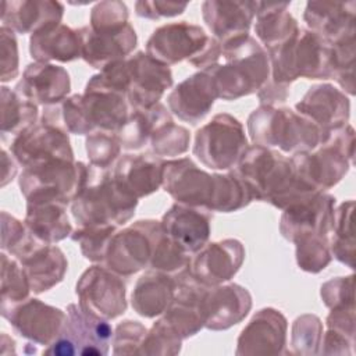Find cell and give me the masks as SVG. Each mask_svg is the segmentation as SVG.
I'll return each mask as SVG.
<instances>
[{"label":"cell","mask_w":356,"mask_h":356,"mask_svg":"<svg viewBox=\"0 0 356 356\" xmlns=\"http://www.w3.org/2000/svg\"><path fill=\"white\" fill-rule=\"evenodd\" d=\"M234 171L249 186L253 200L268 202L278 209L320 193L295 174L289 159L264 146L248 147Z\"/></svg>","instance_id":"1"},{"label":"cell","mask_w":356,"mask_h":356,"mask_svg":"<svg viewBox=\"0 0 356 356\" xmlns=\"http://www.w3.org/2000/svg\"><path fill=\"white\" fill-rule=\"evenodd\" d=\"M221 43L224 63L204 70L213 78L217 97L235 100L261 89L270 75L267 51L249 33Z\"/></svg>","instance_id":"2"},{"label":"cell","mask_w":356,"mask_h":356,"mask_svg":"<svg viewBox=\"0 0 356 356\" xmlns=\"http://www.w3.org/2000/svg\"><path fill=\"white\" fill-rule=\"evenodd\" d=\"M138 199L125 192L110 170L88 167L83 188L72 200L71 211L81 227L120 225L135 213Z\"/></svg>","instance_id":"3"},{"label":"cell","mask_w":356,"mask_h":356,"mask_svg":"<svg viewBox=\"0 0 356 356\" xmlns=\"http://www.w3.org/2000/svg\"><path fill=\"white\" fill-rule=\"evenodd\" d=\"M248 129L254 145L280 147L285 153L312 152L321 143L318 128L291 108L261 104L249 115Z\"/></svg>","instance_id":"4"},{"label":"cell","mask_w":356,"mask_h":356,"mask_svg":"<svg viewBox=\"0 0 356 356\" xmlns=\"http://www.w3.org/2000/svg\"><path fill=\"white\" fill-rule=\"evenodd\" d=\"M88 167L78 161L54 159L24 167L19 188L26 202H51L67 206L83 188Z\"/></svg>","instance_id":"5"},{"label":"cell","mask_w":356,"mask_h":356,"mask_svg":"<svg viewBox=\"0 0 356 356\" xmlns=\"http://www.w3.org/2000/svg\"><path fill=\"white\" fill-rule=\"evenodd\" d=\"M355 132L350 125H345L330 134L316 153L302 152L289 160L295 174L317 192L337 185L349 170L353 160Z\"/></svg>","instance_id":"6"},{"label":"cell","mask_w":356,"mask_h":356,"mask_svg":"<svg viewBox=\"0 0 356 356\" xmlns=\"http://www.w3.org/2000/svg\"><path fill=\"white\" fill-rule=\"evenodd\" d=\"M113 328L106 318L85 312L78 305L67 307V317L57 338L44 355H106L111 345Z\"/></svg>","instance_id":"7"},{"label":"cell","mask_w":356,"mask_h":356,"mask_svg":"<svg viewBox=\"0 0 356 356\" xmlns=\"http://www.w3.org/2000/svg\"><path fill=\"white\" fill-rule=\"evenodd\" d=\"M243 125L229 114H217L195 135V156L213 170L235 167L248 150Z\"/></svg>","instance_id":"8"},{"label":"cell","mask_w":356,"mask_h":356,"mask_svg":"<svg viewBox=\"0 0 356 356\" xmlns=\"http://www.w3.org/2000/svg\"><path fill=\"white\" fill-rule=\"evenodd\" d=\"M160 228L159 221L142 220L115 232L104 257L107 267L121 275L142 270L150 261L154 236Z\"/></svg>","instance_id":"9"},{"label":"cell","mask_w":356,"mask_h":356,"mask_svg":"<svg viewBox=\"0 0 356 356\" xmlns=\"http://www.w3.org/2000/svg\"><path fill=\"white\" fill-rule=\"evenodd\" d=\"M76 295L85 312L106 320L121 316L127 309L125 284L108 267L88 268L76 284Z\"/></svg>","instance_id":"10"},{"label":"cell","mask_w":356,"mask_h":356,"mask_svg":"<svg viewBox=\"0 0 356 356\" xmlns=\"http://www.w3.org/2000/svg\"><path fill=\"white\" fill-rule=\"evenodd\" d=\"M178 203L211 211L216 195V174H207L188 157L164 163L163 184Z\"/></svg>","instance_id":"11"},{"label":"cell","mask_w":356,"mask_h":356,"mask_svg":"<svg viewBox=\"0 0 356 356\" xmlns=\"http://www.w3.org/2000/svg\"><path fill=\"white\" fill-rule=\"evenodd\" d=\"M125 60L128 71L127 102L134 110L153 107L172 85V75L168 65L159 63L143 51H138Z\"/></svg>","instance_id":"12"},{"label":"cell","mask_w":356,"mask_h":356,"mask_svg":"<svg viewBox=\"0 0 356 356\" xmlns=\"http://www.w3.org/2000/svg\"><path fill=\"white\" fill-rule=\"evenodd\" d=\"M82 58L93 68L103 70L124 60L136 46V33L129 22L113 26H83L78 29Z\"/></svg>","instance_id":"13"},{"label":"cell","mask_w":356,"mask_h":356,"mask_svg":"<svg viewBox=\"0 0 356 356\" xmlns=\"http://www.w3.org/2000/svg\"><path fill=\"white\" fill-rule=\"evenodd\" d=\"M1 316L21 337L39 345H50L60 334L67 313L38 299H26L1 309Z\"/></svg>","instance_id":"14"},{"label":"cell","mask_w":356,"mask_h":356,"mask_svg":"<svg viewBox=\"0 0 356 356\" xmlns=\"http://www.w3.org/2000/svg\"><path fill=\"white\" fill-rule=\"evenodd\" d=\"M67 134L60 127L39 122L15 136L10 150L22 167L54 159L74 161V153Z\"/></svg>","instance_id":"15"},{"label":"cell","mask_w":356,"mask_h":356,"mask_svg":"<svg viewBox=\"0 0 356 356\" xmlns=\"http://www.w3.org/2000/svg\"><path fill=\"white\" fill-rule=\"evenodd\" d=\"M209 36L197 26L174 22L160 26L153 32L146 44V53L164 65L191 60L207 44Z\"/></svg>","instance_id":"16"},{"label":"cell","mask_w":356,"mask_h":356,"mask_svg":"<svg viewBox=\"0 0 356 356\" xmlns=\"http://www.w3.org/2000/svg\"><path fill=\"white\" fill-rule=\"evenodd\" d=\"M295 108L298 114L318 128L321 143H324L331 132L348 125L350 104L341 90L332 85L321 83L312 86Z\"/></svg>","instance_id":"17"},{"label":"cell","mask_w":356,"mask_h":356,"mask_svg":"<svg viewBox=\"0 0 356 356\" xmlns=\"http://www.w3.org/2000/svg\"><path fill=\"white\" fill-rule=\"evenodd\" d=\"M334 204L332 196L320 192L307 200L285 207L280 224L282 236L295 242L309 234L328 235L334 221Z\"/></svg>","instance_id":"18"},{"label":"cell","mask_w":356,"mask_h":356,"mask_svg":"<svg viewBox=\"0 0 356 356\" xmlns=\"http://www.w3.org/2000/svg\"><path fill=\"white\" fill-rule=\"evenodd\" d=\"M245 249L236 239L204 245L189 263V273L206 286H216L231 280L239 270Z\"/></svg>","instance_id":"19"},{"label":"cell","mask_w":356,"mask_h":356,"mask_svg":"<svg viewBox=\"0 0 356 356\" xmlns=\"http://www.w3.org/2000/svg\"><path fill=\"white\" fill-rule=\"evenodd\" d=\"M250 307V293L236 284L207 286L202 299L204 327L213 331L227 330L242 321Z\"/></svg>","instance_id":"20"},{"label":"cell","mask_w":356,"mask_h":356,"mask_svg":"<svg viewBox=\"0 0 356 356\" xmlns=\"http://www.w3.org/2000/svg\"><path fill=\"white\" fill-rule=\"evenodd\" d=\"M286 318L275 309L257 312L238 338L236 355H280L285 346Z\"/></svg>","instance_id":"21"},{"label":"cell","mask_w":356,"mask_h":356,"mask_svg":"<svg viewBox=\"0 0 356 356\" xmlns=\"http://www.w3.org/2000/svg\"><path fill=\"white\" fill-rule=\"evenodd\" d=\"M217 90L210 74L204 70L188 76L168 95V107L179 120L197 124L210 111Z\"/></svg>","instance_id":"22"},{"label":"cell","mask_w":356,"mask_h":356,"mask_svg":"<svg viewBox=\"0 0 356 356\" xmlns=\"http://www.w3.org/2000/svg\"><path fill=\"white\" fill-rule=\"evenodd\" d=\"M70 88V75L63 67L36 61L25 68L14 90L33 103L51 106L63 102Z\"/></svg>","instance_id":"23"},{"label":"cell","mask_w":356,"mask_h":356,"mask_svg":"<svg viewBox=\"0 0 356 356\" xmlns=\"http://www.w3.org/2000/svg\"><path fill=\"white\" fill-rule=\"evenodd\" d=\"M209 210L175 203L161 220L164 232L186 253L199 252L210 236Z\"/></svg>","instance_id":"24"},{"label":"cell","mask_w":356,"mask_h":356,"mask_svg":"<svg viewBox=\"0 0 356 356\" xmlns=\"http://www.w3.org/2000/svg\"><path fill=\"white\" fill-rule=\"evenodd\" d=\"M163 170L164 161L159 156L125 154L118 160L113 178L125 192L139 199L159 189Z\"/></svg>","instance_id":"25"},{"label":"cell","mask_w":356,"mask_h":356,"mask_svg":"<svg viewBox=\"0 0 356 356\" xmlns=\"http://www.w3.org/2000/svg\"><path fill=\"white\" fill-rule=\"evenodd\" d=\"M355 1H310L306 6L305 21L313 32L334 44L355 36Z\"/></svg>","instance_id":"26"},{"label":"cell","mask_w":356,"mask_h":356,"mask_svg":"<svg viewBox=\"0 0 356 356\" xmlns=\"http://www.w3.org/2000/svg\"><path fill=\"white\" fill-rule=\"evenodd\" d=\"M202 10L203 19L214 38L225 42L248 33L257 11V1H204Z\"/></svg>","instance_id":"27"},{"label":"cell","mask_w":356,"mask_h":356,"mask_svg":"<svg viewBox=\"0 0 356 356\" xmlns=\"http://www.w3.org/2000/svg\"><path fill=\"white\" fill-rule=\"evenodd\" d=\"M29 51L38 63L51 60L67 63L82 57V42L78 31L63 24H53L32 33Z\"/></svg>","instance_id":"28"},{"label":"cell","mask_w":356,"mask_h":356,"mask_svg":"<svg viewBox=\"0 0 356 356\" xmlns=\"http://www.w3.org/2000/svg\"><path fill=\"white\" fill-rule=\"evenodd\" d=\"M3 26L18 32H38L53 24H60L64 7L57 1H3Z\"/></svg>","instance_id":"29"},{"label":"cell","mask_w":356,"mask_h":356,"mask_svg":"<svg viewBox=\"0 0 356 356\" xmlns=\"http://www.w3.org/2000/svg\"><path fill=\"white\" fill-rule=\"evenodd\" d=\"M174 293L175 277L159 270H152L138 280L131 296V303L138 314L153 318L168 309Z\"/></svg>","instance_id":"30"},{"label":"cell","mask_w":356,"mask_h":356,"mask_svg":"<svg viewBox=\"0 0 356 356\" xmlns=\"http://www.w3.org/2000/svg\"><path fill=\"white\" fill-rule=\"evenodd\" d=\"M19 261L31 291L35 293H42L57 285L67 271V260L57 246L44 245Z\"/></svg>","instance_id":"31"},{"label":"cell","mask_w":356,"mask_h":356,"mask_svg":"<svg viewBox=\"0 0 356 356\" xmlns=\"http://www.w3.org/2000/svg\"><path fill=\"white\" fill-rule=\"evenodd\" d=\"M25 225L33 235L46 243L58 242L67 238L72 231L65 213V206L51 202H26Z\"/></svg>","instance_id":"32"},{"label":"cell","mask_w":356,"mask_h":356,"mask_svg":"<svg viewBox=\"0 0 356 356\" xmlns=\"http://www.w3.org/2000/svg\"><path fill=\"white\" fill-rule=\"evenodd\" d=\"M288 6V3L257 1L254 31L266 50L280 46L299 31L296 19L286 11Z\"/></svg>","instance_id":"33"},{"label":"cell","mask_w":356,"mask_h":356,"mask_svg":"<svg viewBox=\"0 0 356 356\" xmlns=\"http://www.w3.org/2000/svg\"><path fill=\"white\" fill-rule=\"evenodd\" d=\"M171 120L167 108L157 103L146 110H134L115 134L122 149L136 150L146 146L152 135Z\"/></svg>","instance_id":"34"},{"label":"cell","mask_w":356,"mask_h":356,"mask_svg":"<svg viewBox=\"0 0 356 356\" xmlns=\"http://www.w3.org/2000/svg\"><path fill=\"white\" fill-rule=\"evenodd\" d=\"M38 107L7 86L1 88V135L18 136L35 125Z\"/></svg>","instance_id":"35"},{"label":"cell","mask_w":356,"mask_h":356,"mask_svg":"<svg viewBox=\"0 0 356 356\" xmlns=\"http://www.w3.org/2000/svg\"><path fill=\"white\" fill-rule=\"evenodd\" d=\"M353 206L355 202H343L334 211L330 250L343 264L353 268L355 236H353Z\"/></svg>","instance_id":"36"},{"label":"cell","mask_w":356,"mask_h":356,"mask_svg":"<svg viewBox=\"0 0 356 356\" xmlns=\"http://www.w3.org/2000/svg\"><path fill=\"white\" fill-rule=\"evenodd\" d=\"M191 257L188 253L174 242L163 229L157 231L153 242V252L150 257V267L167 273L170 275H177L189 267Z\"/></svg>","instance_id":"37"},{"label":"cell","mask_w":356,"mask_h":356,"mask_svg":"<svg viewBox=\"0 0 356 356\" xmlns=\"http://www.w3.org/2000/svg\"><path fill=\"white\" fill-rule=\"evenodd\" d=\"M293 243H296L298 266L307 273H318L331 261L328 235L309 234L298 238Z\"/></svg>","instance_id":"38"},{"label":"cell","mask_w":356,"mask_h":356,"mask_svg":"<svg viewBox=\"0 0 356 356\" xmlns=\"http://www.w3.org/2000/svg\"><path fill=\"white\" fill-rule=\"evenodd\" d=\"M29 291L31 286L24 268L17 260L1 253V309L25 300Z\"/></svg>","instance_id":"39"},{"label":"cell","mask_w":356,"mask_h":356,"mask_svg":"<svg viewBox=\"0 0 356 356\" xmlns=\"http://www.w3.org/2000/svg\"><path fill=\"white\" fill-rule=\"evenodd\" d=\"M323 338V324L317 316L305 314L295 320L292 325L291 345L298 355H317Z\"/></svg>","instance_id":"40"},{"label":"cell","mask_w":356,"mask_h":356,"mask_svg":"<svg viewBox=\"0 0 356 356\" xmlns=\"http://www.w3.org/2000/svg\"><path fill=\"white\" fill-rule=\"evenodd\" d=\"M115 232V225L79 227L72 232L71 238L79 243L81 250L90 261H103Z\"/></svg>","instance_id":"41"},{"label":"cell","mask_w":356,"mask_h":356,"mask_svg":"<svg viewBox=\"0 0 356 356\" xmlns=\"http://www.w3.org/2000/svg\"><path fill=\"white\" fill-rule=\"evenodd\" d=\"M182 337L163 317L147 331L140 355H177L181 350Z\"/></svg>","instance_id":"42"},{"label":"cell","mask_w":356,"mask_h":356,"mask_svg":"<svg viewBox=\"0 0 356 356\" xmlns=\"http://www.w3.org/2000/svg\"><path fill=\"white\" fill-rule=\"evenodd\" d=\"M355 36L331 44V71L332 78L349 93H355Z\"/></svg>","instance_id":"43"},{"label":"cell","mask_w":356,"mask_h":356,"mask_svg":"<svg viewBox=\"0 0 356 356\" xmlns=\"http://www.w3.org/2000/svg\"><path fill=\"white\" fill-rule=\"evenodd\" d=\"M189 132L186 128L168 121L161 125L150 138V145L156 156H179L189 147Z\"/></svg>","instance_id":"44"},{"label":"cell","mask_w":356,"mask_h":356,"mask_svg":"<svg viewBox=\"0 0 356 356\" xmlns=\"http://www.w3.org/2000/svg\"><path fill=\"white\" fill-rule=\"evenodd\" d=\"M121 143L117 134L108 131L92 132L86 139V153L90 164L102 170H110L115 159L120 156Z\"/></svg>","instance_id":"45"},{"label":"cell","mask_w":356,"mask_h":356,"mask_svg":"<svg viewBox=\"0 0 356 356\" xmlns=\"http://www.w3.org/2000/svg\"><path fill=\"white\" fill-rule=\"evenodd\" d=\"M146 334L147 330L139 321H122L115 330L113 352L115 355H140Z\"/></svg>","instance_id":"46"},{"label":"cell","mask_w":356,"mask_h":356,"mask_svg":"<svg viewBox=\"0 0 356 356\" xmlns=\"http://www.w3.org/2000/svg\"><path fill=\"white\" fill-rule=\"evenodd\" d=\"M321 298L330 309H352L353 302V275L338 277L321 286Z\"/></svg>","instance_id":"47"},{"label":"cell","mask_w":356,"mask_h":356,"mask_svg":"<svg viewBox=\"0 0 356 356\" xmlns=\"http://www.w3.org/2000/svg\"><path fill=\"white\" fill-rule=\"evenodd\" d=\"M1 82H8L18 75V47L14 31L1 26Z\"/></svg>","instance_id":"48"},{"label":"cell","mask_w":356,"mask_h":356,"mask_svg":"<svg viewBox=\"0 0 356 356\" xmlns=\"http://www.w3.org/2000/svg\"><path fill=\"white\" fill-rule=\"evenodd\" d=\"M128 22L127 6L121 1H102L90 14V26H113Z\"/></svg>","instance_id":"49"},{"label":"cell","mask_w":356,"mask_h":356,"mask_svg":"<svg viewBox=\"0 0 356 356\" xmlns=\"http://www.w3.org/2000/svg\"><path fill=\"white\" fill-rule=\"evenodd\" d=\"M186 6V3L174 1H138L135 4V8L139 17L157 19L160 17H174L182 14Z\"/></svg>","instance_id":"50"},{"label":"cell","mask_w":356,"mask_h":356,"mask_svg":"<svg viewBox=\"0 0 356 356\" xmlns=\"http://www.w3.org/2000/svg\"><path fill=\"white\" fill-rule=\"evenodd\" d=\"M355 338L328 330L324 337L323 349L320 350L324 355H352L353 353Z\"/></svg>","instance_id":"51"}]
</instances>
